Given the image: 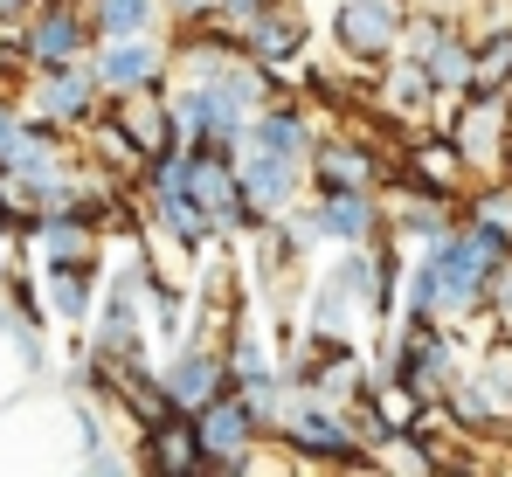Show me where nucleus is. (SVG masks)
I'll return each instance as SVG.
<instances>
[{
    "mask_svg": "<svg viewBox=\"0 0 512 477\" xmlns=\"http://www.w3.org/2000/svg\"><path fill=\"white\" fill-rule=\"evenodd\" d=\"M270 436L284 443V450H298V457H312V464H367L360 457V422H346L333 401H291V408H277V422H270Z\"/></svg>",
    "mask_w": 512,
    "mask_h": 477,
    "instance_id": "1",
    "label": "nucleus"
},
{
    "mask_svg": "<svg viewBox=\"0 0 512 477\" xmlns=\"http://www.w3.org/2000/svg\"><path fill=\"white\" fill-rule=\"evenodd\" d=\"M263 436V422L250 415V401L236 388L208 395L194 408V443H201V471H250V450Z\"/></svg>",
    "mask_w": 512,
    "mask_h": 477,
    "instance_id": "2",
    "label": "nucleus"
},
{
    "mask_svg": "<svg viewBox=\"0 0 512 477\" xmlns=\"http://www.w3.org/2000/svg\"><path fill=\"white\" fill-rule=\"evenodd\" d=\"M28 118H49V125H70V132H84L90 118H97V104H104V90L90 77V56L84 63H42V70H28V97H14Z\"/></svg>",
    "mask_w": 512,
    "mask_h": 477,
    "instance_id": "3",
    "label": "nucleus"
},
{
    "mask_svg": "<svg viewBox=\"0 0 512 477\" xmlns=\"http://www.w3.org/2000/svg\"><path fill=\"white\" fill-rule=\"evenodd\" d=\"M21 49H28V70H42V63H84L90 42H97V28H90L84 0H35L21 21Z\"/></svg>",
    "mask_w": 512,
    "mask_h": 477,
    "instance_id": "4",
    "label": "nucleus"
},
{
    "mask_svg": "<svg viewBox=\"0 0 512 477\" xmlns=\"http://www.w3.org/2000/svg\"><path fill=\"white\" fill-rule=\"evenodd\" d=\"M90 77H97L104 97L167 83V49H160L153 35H97V42H90Z\"/></svg>",
    "mask_w": 512,
    "mask_h": 477,
    "instance_id": "5",
    "label": "nucleus"
},
{
    "mask_svg": "<svg viewBox=\"0 0 512 477\" xmlns=\"http://www.w3.org/2000/svg\"><path fill=\"white\" fill-rule=\"evenodd\" d=\"M402 28H409V14H402L395 0H340V7H333V42H340L353 63L395 56V49H402Z\"/></svg>",
    "mask_w": 512,
    "mask_h": 477,
    "instance_id": "6",
    "label": "nucleus"
},
{
    "mask_svg": "<svg viewBox=\"0 0 512 477\" xmlns=\"http://www.w3.org/2000/svg\"><path fill=\"white\" fill-rule=\"evenodd\" d=\"M305 173H312V194H333V187H367L374 194L388 180V159L374 153L367 139H353V132H333V139H312Z\"/></svg>",
    "mask_w": 512,
    "mask_h": 477,
    "instance_id": "7",
    "label": "nucleus"
},
{
    "mask_svg": "<svg viewBox=\"0 0 512 477\" xmlns=\"http://www.w3.org/2000/svg\"><path fill=\"white\" fill-rule=\"evenodd\" d=\"M236 187H243L256 222H270V215H284V208L305 194V159H277V153L243 146V153H236Z\"/></svg>",
    "mask_w": 512,
    "mask_h": 477,
    "instance_id": "8",
    "label": "nucleus"
},
{
    "mask_svg": "<svg viewBox=\"0 0 512 477\" xmlns=\"http://www.w3.org/2000/svg\"><path fill=\"white\" fill-rule=\"evenodd\" d=\"M111 125L125 132V146H132L139 159H153V153H167V146H180V132H173V104L160 97V83L111 97Z\"/></svg>",
    "mask_w": 512,
    "mask_h": 477,
    "instance_id": "9",
    "label": "nucleus"
},
{
    "mask_svg": "<svg viewBox=\"0 0 512 477\" xmlns=\"http://www.w3.org/2000/svg\"><path fill=\"white\" fill-rule=\"evenodd\" d=\"M236 42H243V56H250V63L284 70V63H298V56H305V14H298L291 0H270L250 28L236 35Z\"/></svg>",
    "mask_w": 512,
    "mask_h": 477,
    "instance_id": "10",
    "label": "nucleus"
},
{
    "mask_svg": "<svg viewBox=\"0 0 512 477\" xmlns=\"http://www.w3.org/2000/svg\"><path fill=\"white\" fill-rule=\"evenodd\" d=\"M312 139H319V132H312V111H305L298 97H270L250 125H243V146L277 153V159H305V153H312Z\"/></svg>",
    "mask_w": 512,
    "mask_h": 477,
    "instance_id": "11",
    "label": "nucleus"
},
{
    "mask_svg": "<svg viewBox=\"0 0 512 477\" xmlns=\"http://www.w3.org/2000/svg\"><path fill=\"white\" fill-rule=\"evenodd\" d=\"M312 215H319V242H333V249L381 236V201H374L367 187H333V194H319Z\"/></svg>",
    "mask_w": 512,
    "mask_h": 477,
    "instance_id": "12",
    "label": "nucleus"
},
{
    "mask_svg": "<svg viewBox=\"0 0 512 477\" xmlns=\"http://www.w3.org/2000/svg\"><path fill=\"white\" fill-rule=\"evenodd\" d=\"M160 388H167L173 408L194 415L208 395H222V388H236V381H229V360H222L215 346H187V353H173V367L160 374Z\"/></svg>",
    "mask_w": 512,
    "mask_h": 477,
    "instance_id": "13",
    "label": "nucleus"
},
{
    "mask_svg": "<svg viewBox=\"0 0 512 477\" xmlns=\"http://www.w3.org/2000/svg\"><path fill=\"white\" fill-rule=\"evenodd\" d=\"M146 471H160V477L201 471V443H194V415L187 408H167L160 422H146Z\"/></svg>",
    "mask_w": 512,
    "mask_h": 477,
    "instance_id": "14",
    "label": "nucleus"
},
{
    "mask_svg": "<svg viewBox=\"0 0 512 477\" xmlns=\"http://www.w3.org/2000/svg\"><path fill=\"white\" fill-rule=\"evenodd\" d=\"M28 236L42 249V263H84V270H97V229L77 208H42Z\"/></svg>",
    "mask_w": 512,
    "mask_h": 477,
    "instance_id": "15",
    "label": "nucleus"
},
{
    "mask_svg": "<svg viewBox=\"0 0 512 477\" xmlns=\"http://www.w3.org/2000/svg\"><path fill=\"white\" fill-rule=\"evenodd\" d=\"M457 173H464V153L457 146H409L402 159V187H416V194H436V201H450L457 194Z\"/></svg>",
    "mask_w": 512,
    "mask_h": 477,
    "instance_id": "16",
    "label": "nucleus"
},
{
    "mask_svg": "<svg viewBox=\"0 0 512 477\" xmlns=\"http://www.w3.org/2000/svg\"><path fill=\"white\" fill-rule=\"evenodd\" d=\"M153 215H160V229H167L180 249H201V242L215 236V222L201 215V201H194L187 187H167V194H153Z\"/></svg>",
    "mask_w": 512,
    "mask_h": 477,
    "instance_id": "17",
    "label": "nucleus"
},
{
    "mask_svg": "<svg viewBox=\"0 0 512 477\" xmlns=\"http://www.w3.org/2000/svg\"><path fill=\"white\" fill-rule=\"evenodd\" d=\"M49 318H63V325H84L90 318V270L84 263H49Z\"/></svg>",
    "mask_w": 512,
    "mask_h": 477,
    "instance_id": "18",
    "label": "nucleus"
},
{
    "mask_svg": "<svg viewBox=\"0 0 512 477\" xmlns=\"http://www.w3.org/2000/svg\"><path fill=\"white\" fill-rule=\"evenodd\" d=\"M84 14L97 35H153L160 0H84Z\"/></svg>",
    "mask_w": 512,
    "mask_h": 477,
    "instance_id": "19",
    "label": "nucleus"
},
{
    "mask_svg": "<svg viewBox=\"0 0 512 477\" xmlns=\"http://www.w3.org/2000/svg\"><path fill=\"white\" fill-rule=\"evenodd\" d=\"M388 97H395L402 111H423V104H429V77H423V63H416V56H402V63L388 70Z\"/></svg>",
    "mask_w": 512,
    "mask_h": 477,
    "instance_id": "20",
    "label": "nucleus"
},
{
    "mask_svg": "<svg viewBox=\"0 0 512 477\" xmlns=\"http://www.w3.org/2000/svg\"><path fill=\"white\" fill-rule=\"evenodd\" d=\"M471 222H478V229H499V236H512V187H492V194H478Z\"/></svg>",
    "mask_w": 512,
    "mask_h": 477,
    "instance_id": "21",
    "label": "nucleus"
},
{
    "mask_svg": "<svg viewBox=\"0 0 512 477\" xmlns=\"http://www.w3.org/2000/svg\"><path fill=\"white\" fill-rule=\"evenodd\" d=\"M270 0H215V28H229V35H243L256 14H263Z\"/></svg>",
    "mask_w": 512,
    "mask_h": 477,
    "instance_id": "22",
    "label": "nucleus"
},
{
    "mask_svg": "<svg viewBox=\"0 0 512 477\" xmlns=\"http://www.w3.org/2000/svg\"><path fill=\"white\" fill-rule=\"evenodd\" d=\"M160 14H173V28H201V21H215V0H167Z\"/></svg>",
    "mask_w": 512,
    "mask_h": 477,
    "instance_id": "23",
    "label": "nucleus"
},
{
    "mask_svg": "<svg viewBox=\"0 0 512 477\" xmlns=\"http://www.w3.org/2000/svg\"><path fill=\"white\" fill-rule=\"evenodd\" d=\"M14 139H21V104L0 90V166H7V153H14Z\"/></svg>",
    "mask_w": 512,
    "mask_h": 477,
    "instance_id": "24",
    "label": "nucleus"
},
{
    "mask_svg": "<svg viewBox=\"0 0 512 477\" xmlns=\"http://www.w3.org/2000/svg\"><path fill=\"white\" fill-rule=\"evenodd\" d=\"M28 7H35V0H0V21H21Z\"/></svg>",
    "mask_w": 512,
    "mask_h": 477,
    "instance_id": "25",
    "label": "nucleus"
}]
</instances>
